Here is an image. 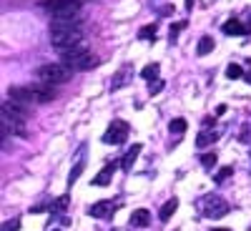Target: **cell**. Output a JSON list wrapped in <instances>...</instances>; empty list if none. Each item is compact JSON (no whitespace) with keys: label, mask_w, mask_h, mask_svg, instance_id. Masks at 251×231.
I'll list each match as a JSON object with an SVG mask.
<instances>
[{"label":"cell","mask_w":251,"mask_h":231,"mask_svg":"<svg viewBox=\"0 0 251 231\" xmlns=\"http://www.w3.org/2000/svg\"><path fill=\"white\" fill-rule=\"evenodd\" d=\"M80 38H83V28H80V23H75V20H55V23L50 26V43L55 48H60V51L78 46Z\"/></svg>","instance_id":"obj_1"},{"label":"cell","mask_w":251,"mask_h":231,"mask_svg":"<svg viewBox=\"0 0 251 231\" xmlns=\"http://www.w3.org/2000/svg\"><path fill=\"white\" fill-rule=\"evenodd\" d=\"M13 103H20V106H30V103H48L55 93L50 86L40 83V86H13L8 91Z\"/></svg>","instance_id":"obj_2"},{"label":"cell","mask_w":251,"mask_h":231,"mask_svg":"<svg viewBox=\"0 0 251 231\" xmlns=\"http://www.w3.org/2000/svg\"><path fill=\"white\" fill-rule=\"evenodd\" d=\"M60 60H63V66L78 68V71H91V68H96V63H98V58L86 46H73V48L60 51Z\"/></svg>","instance_id":"obj_3"},{"label":"cell","mask_w":251,"mask_h":231,"mask_svg":"<svg viewBox=\"0 0 251 231\" xmlns=\"http://www.w3.org/2000/svg\"><path fill=\"white\" fill-rule=\"evenodd\" d=\"M23 126H25V111L20 108V103H5L3 106V136L8 133V128L15 131L18 136H28Z\"/></svg>","instance_id":"obj_4"},{"label":"cell","mask_w":251,"mask_h":231,"mask_svg":"<svg viewBox=\"0 0 251 231\" xmlns=\"http://www.w3.org/2000/svg\"><path fill=\"white\" fill-rule=\"evenodd\" d=\"M38 80L46 83V86H58V83L71 80V68L60 66V63H48V66L38 68Z\"/></svg>","instance_id":"obj_5"},{"label":"cell","mask_w":251,"mask_h":231,"mask_svg":"<svg viewBox=\"0 0 251 231\" xmlns=\"http://www.w3.org/2000/svg\"><path fill=\"white\" fill-rule=\"evenodd\" d=\"M46 10L55 18V20H73L80 13V3L78 0H46Z\"/></svg>","instance_id":"obj_6"},{"label":"cell","mask_w":251,"mask_h":231,"mask_svg":"<svg viewBox=\"0 0 251 231\" xmlns=\"http://www.w3.org/2000/svg\"><path fill=\"white\" fill-rule=\"evenodd\" d=\"M199 211L208 219H221L228 214V201L216 196V194H208V196L199 199Z\"/></svg>","instance_id":"obj_7"},{"label":"cell","mask_w":251,"mask_h":231,"mask_svg":"<svg viewBox=\"0 0 251 231\" xmlns=\"http://www.w3.org/2000/svg\"><path fill=\"white\" fill-rule=\"evenodd\" d=\"M126 138H128V123H126V121H113V123L108 126V131L103 133V141L111 143V146H118V143H123Z\"/></svg>","instance_id":"obj_8"},{"label":"cell","mask_w":251,"mask_h":231,"mask_svg":"<svg viewBox=\"0 0 251 231\" xmlns=\"http://www.w3.org/2000/svg\"><path fill=\"white\" fill-rule=\"evenodd\" d=\"M221 30H224L226 35H249V33H251V26L241 23L239 18H231V20H226V23L221 26Z\"/></svg>","instance_id":"obj_9"},{"label":"cell","mask_w":251,"mask_h":231,"mask_svg":"<svg viewBox=\"0 0 251 231\" xmlns=\"http://www.w3.org/2000/svg\"><path fill=\"white\" fill-rule=\"evenodd\" d=\"M118 166H121V161H111V163H106V166H103V171L93 179V186H108V183L113 181V174H116Z\"/></svg>","instance_id":"obj_10"},{"label":"cell","mask_w":251,"mask_h":231,"mask_svg":"<svg viewBox=\"0 0 251 231\" xmlns=\"http://www.w3.org/2000/svg\"><path fill=\"white\" fill-rule=\"evenodd\" d=\"M113 208H116V204H111V201H98V204H93V206L88 208V214H91L93 219H106V216L113 214Z\"/></svg>","instance_id":"obj_11"},{"label":"cell","mask_w":251,"mask_h":231,"mask_svg":"<svg viewBox=\"0 0 251 231\" xmlns=\"http://www.w3.org/2000/svg\"><path fill=\"white\" fill-rule=\"evenodd\" d=\"M149 224H151V214L146 211V208H136V211L131 214V226L143 229V226H149Z\"/></svg>","instance_id":"obj_12"},{"label":"cell","mask_w":251,"mask_h":231,"mask_svg":"<svg viewBox=\"0 0 251 231\" xmlns=\"http://www.w3.org/2000/svg\"><path fill=\"white\" fill-rule=\"evenodd\" d=\"M138 154H141V143H136V146H131V151L126 154L123 158H121V166L126 171H131V166L136 163V158H138Z\"/></svg>","instance_id":"obj_13"},{"label":"cell","mask_w":251,"mask_h":231,"mask_svg":"<svg viewBox=\"0 0 251 231\" xmlns=\"http://www.w3.org/2000/svg\"><path fill=\"white\" fill-rule=\"evenodd\" d=\"M176 208H178V199H169V201L161 206V221H169L176 214Z\"/></svg>","instance_id":"obj_14"},{"label":"cell","mask_w":251,"mask_h":231,"mask_svg":"<svg viewBox=\"0 0 251 231\" xmlns=\"http://www.w3.org/2000/svg\"><path fill=\"white\" fill-rule=\"evenodd\" d=\"M221 136V131H203V133H199V138H196V146H208V143H214L216 138Z\"/></svg>","instance_id":"obj_15"},{"label":"cell","mask_w":251,"mask_h":231,"mask_svg":"<svg viewBox=\"0 0 251 231\" xmlns=\"http://www.w3.org/2000/svg\"><path fill=\"white\" fill-rule=\"evenodd\" d=\"M214 46H216V43H214V38H211V35H203V38L199 40L196 53H199V55H206V53H211V51H214Z\"/></svg>","instance_id":"obj_16"},{"label":"cell","mask_w":251,"mask_h":231,"mask_svg":"<svg viewBox=\"0 0 251 231\" xmlns=\"http://www.w3.org/2000/svg\"><path fill=\"white\" fill-rule=\"evenodd\" d=\"M141 76H143L146 80H156V78H158V66H156V63H151V66H146V68L141 71Z\"/></svg>","instance_id":"obj_17"},{"label":"cell","mask_w":251,"mask_h":231,"mask_svg":"<svg viewBox=\"0 0 251 231\" xmlns=\"http://www.w3.org/2000/svg\"><path fill=\"white\" fill-rule=\"evenodd\" d=\"M128 76H131V71H128V68H123V71H121V73H118V76L111 80V88H121V83H123L126 78H128Z\"/></svg>","instance_id":"obj_18"},{"label":"cell","mask_w":251,"mask_h":231,"mask_svg":"<svg viewBox=\"0 0 251 231\" xmlns=\"http://www.w3.org/2000/svg\"><path fill=\"white\" fill-rule=\"evenodd\" d=\"M241 76H244V71H241V66H236V63H231V66L226 68V78L234 80V78H241Z\"/></svg>","instance_id":"obj_19"},{"label":"cell","mask_w":251,"mask_h":231,"mask_svg":"<svg viewBox=\"0 0 251 231\" xmlns=\"http://www.w3.org/2000/svg\"><path fill=\"white\" fill-rule=\"evenodd\" d=\"M138 38H156V26H143L141 30H138Z\"/></svg>","instance_id":"obj_20"},{"label":"cell","mask_w":251,"mask_h":231,"mask_svg":"<svg viewBox=\"0 0 251 231\" xmlns=\"http://www.w3.org/2000/svg\"><path fill=\"white\" fill-rule=\"evenodd\" d=\"M68 204H71V199H68V196H60V199L53 204V211H66Z\"/></svg>","instance_id":"obj_21"},{"label":"cell","mask_w":251,"mask_h":231,"mask_svg":"<svg viewBox=\"0 0 251 231\" xmlns=\"http://www.w3.org/2000/svg\"><path fill=\"white\" fill-rule=\"evenodd\" d=\"M171 131H174V133H183V131H186V121H183V118H174V121H171Z\"/></svg>","instance_id":"obj_22"},{"label":"cell","mask_w":251,"mask_h":231,"mask_svg":"<svg viewBox=\"0 0 251 231\" xmlns=\"http://www.w3.org/2000/svg\"><path fill=\"white\" fill-rule=\"evenodd\" d=\"M234 174V169H231V166H226V169H221L219 174H216V183H221V181H226L228 176H231Z\"/></svg>","instance_id":"obj_23"},{"label":"cell","mask_w":251,"mask_h":231,"mask_svg":"<svg viewBox=\"0 0 251 231\" xmlns=\"http://www.w3.org/2000/svg\"><path fill=\"white\" fill-rule=\"evenodd\" d=\"M201 163L206 166V169H211V166L216 163V154H203L201 156Z\"/></svg>","instance_id":"obj_24"},{"label":"cell","mask_w":251,"mask_h":231,"mask_svg":"<svg viewBox=\"0 0 251 231\" xmlns=\"http://www.w3.org/2000/svg\"><path fill=\"white\" fill-rule=\"evenodd\" d=\"M183 28H186V20H178V23H174V28H171V40H174V38H176Z\"/></svg>","instance_id":"obj_25"},{"label":"cell","mask_w":251,"mask_h":231,"mask_svg":"<svg viewBox=\"0 0 251 231\" xmlns=\"http://www.w3.org/2000/svg\"><path fill=\"white\" fill-rule=\"evenodd\" d=\"M18 226H20V221L13 219V221H5V224H3V231H18Z\"/></svg>","instance_id":"obj_26"},{"label":"cell","mask_w":251,"mask_h":231,"mask_svg":"<svg viewBox=\"0 0 251 231\" xmlns=\"http://www.w3.org/2000/svg\"><path fill=\"white\" fill-rule=\"evenodd\" d=\"M161 88H163V80H153V83H151V86H149V91H151V96H156V93H158Z\"/></svg>","instance_id":"obj_27"},{"label":"cell","mask_w":251,"mask_h":231,"mask_svg":"<svg viewBox=\"0 0 251 231\" xmlns=\"http://www.w3.org/2000/svg\"><path fill=\"white\" fill-rule=\"evenodd\" d=\"M246 66H249V71H246V80L251 83V63H246Z\"/></svg>","instance_id":"obj_28"},{"label":"cell","mask_w":251,"mask_h":231,"mask_svg":"<svg viewBox=\"0 0 251 231\" xmlns=\"http://www.w3.org/2000/svg\"><path fill=\"white\" fill-rule=\"evenodd\" d=\"M194 8V0H186V10H191Z\"/></svg>","instance_id":"obj_29"},{"label":"cell","mask_w":251,"mask_h":231,"mask_svg":"<svg viewBox=\"0 0 251 231\" xmlns=\"http://www.w3.org/2000/svg\"><path fill=\"white\" fill-rule=\"evenodd\" d=\"M211 231H228V229H211Z\"/></svg>","instance_id":"obj_30"},{"label":"cell","mask_w":251,"mask_h":231,"mask_svg":"<svg viewBox=\"0 0 251 231\" xmlns=\"http://www.w3.org/2000/svg\"><path fill=\"white\" fill-rule=\"evenodd\" d=\"M78 3H83V0H78Z\"/></svg>","instance_id":"obj_31"}]
</instances>
